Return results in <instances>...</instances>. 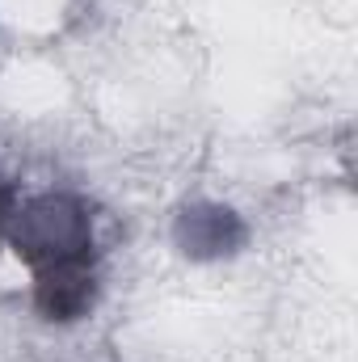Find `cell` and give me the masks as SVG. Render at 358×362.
I'll return each instance as SVG.
<instances>
[{
  "label": "cell",
  "mask_w": 358,
  "mask_h": 362,
  "mask_svg": "<svg viewBox=\"0 0 358 362\" xmlns=\"http://www.w3.org/2000/svg\"><path fill=\"white\" fill-rule=\"evenodd\" d=\"M0 245L34 278V312L55 325L89 316L97 303V219L72 189H34L0 177Z\"/></svg>",
  "instance_id": "1"
},
{
  "label": "cell",
  "mask_w": 358,
  "mask_h": 362,
  "mask_svg": "<svg viewBox=\"0 0 358 362\" xmlns=\"http://www.w3.org/2000/svg\"><path fill=\"white\" fill-rule=\"evenodd\" d=\"M178 245L190 253V257H228L245 245L249 228L241 223L236 211L219 206V202H194L178 215V228H173Z\"/></svg>",
  "instance_id": "2"
}]
</instances>
